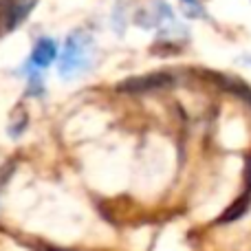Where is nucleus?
<instances>
[{
    "mask_svg": "<svg viewBox=\"0 0 251 251\" xmlns=\"http://www.w3.org/2000/svg\"><path fill=\"white\" fill-rule=\"evenodd\" d=\"M93 66V38L86 31H73L66 38L64 49L60 55V77L64 79H73L77 75L86 73Z\"/></svg>",
    "mask_w": 251,
    "mask_h": 251,
    "instance_id": "f257e3e1",
    "label": "nucleus"
},
{
    "mask_svg": "<svg viewBox=\"0 0 251 251\" xmlns=\"http://www.w3.org/2000/svg\"><path fill=\"white\" fill-rule=\"evenodd\" d=\"M55 57H57V42L53 38H40L31 49L26 64H31L38 71H47L55 62Z\"/></svg>",
    "mask_w": 251,
    "mask_h": 251,
    "instance_id": "f03ea898",
    "label": "nucleus"
},
{
    "mask_svg": "<svg viewBox=\"0 0 251 251\" xmlns=\"http://www.w3.org/2000/svg\"><path fill=\"white\" fill-rule=\"evenodd\" d=\"M181 2H183V9H185L190 16H199V13H203L196 0H181Z\"/></svg>",
    "mask_w": 251,
    "mask_h": 251,
    "instance_id": "7ed1b4c3",
    "label": "nucleus"
}]
</instances>
